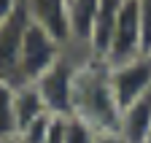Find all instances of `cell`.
<instances>
[{
    "label": "cell",
    "instance_id": "1",
    "mask_svg": "<svg viewBox=\"0 0 151 143\" xmlns=\"http://www.w3.org/2000/svg\"><path fill=\"white\" fill-rule=\"evenodd\" d=\"M73 116L84 119L94 130H119L122 111L108 84V65L81 57L73 78Z\"/></svg>",
    "mask_w": 151,
    "mask_h": 143
},
{
    "label": "cell",
    "instance_id": "2",
    "mask_svg": "<svg viewBox=\"0 0 151 143\" xmlns=\"http://www.w3.org/2000/svg\"><path fill=\"white\" fill-rule=\"evenodd\" d=\"M81 57L84 54L68 49L65 54L35 81L38 92H41V100H43L46 111L51 116H60V119L73 116V78H76V65H78Z\"/></svg>",
    "mask_w": 151,
    "mask_h": 143
},
{
    "label": "cell",
    "instance_id": "3",
    "mask_svg": "<svg viewBox=\"0 0 151 143\" xmlns=\"http://www.w3.org/2000/svg\"><path fill=\"white\" fill-rule=\"evenodd\" d=\"M68 51L60 41L49 35L41 24L30 22L22 41V57H19V81L16 84H35L46 70Z\"/></svg>",
    "mask_w": 151,
    "mask_h": 143
},
{
    "label": "cell",
    "instance_id": "4",
    "mask_svg": "<svg viewBox=\"0 0 151 143\" xmlns=\"http://www.w3.org/2000/svg\"><path fill=\"white\" fill-rule=\"evenodd\" d=\"M143 32H140V11H138V0H122L119 8V19L116 30H113V41L108 49L105 65H124L129 60L143 57Z\"/></svg>",
    "mask_w": 151,
    "mask_h": 143
},
{
    "label": "cell",
    "instance_id": "5",
    "mask_svg": "<svg viewBox=\"0 0 151 143\" xmlns=\"http://www.w3.org/2000/svg\"><path fill=\"white\" fill-rule=\"evenodd\" d=\"M108 84H111V92H113V100H116L119 111L129 108L132 103L146 97L151 92V60H148V54L129 60L124 65L108 68Z\"/></svg>",
    "mask_w": 151,
    "mask_h": 143
},
{
    "label": "cell",
    "instance_id": "6",
    "mask_svg": "<svg viewBox=\"0 0 151 143\" xmlns=\"http://www.w3.org/2000/svg\"><path fill=\"white\" fill-rule=\"evenodd\" d=\"M30 24V16L24 8V0L8 19L0 24V81H19V57H22L24 30Z\"/></svg>",
    "mask_w": 151,
    "mask_h": 143
},
{
    "label": "cell",
    "instance_id": "7",
    "mask_svg": "<svg viewBox=\"0 0 151 143\" xmlns=\"http://www.w3.org/2000/svg\"><path fill=\"white\" fill-rule=\"evenodd\" d=\"M30 22L41 24L62 46L70 49V22H68V0H24Z\"/></svg>",
    "mask_w": 151,
    "mask_h": 143
},
{
    "label": "cell",
    "instance_id": "8",
    "mask_svg": "<svg viewBox=\"0 0 151 143\" xmlns=\"http://www.w3.org/2000/svg\"><path fill=\"white\" fill-rule=\"evenodd\" d=\"M119 8H122V0H100V8H97V16H94L89 41L84 49V57H89L94 62H105L111 41H113V30H116Z\"/></svg>",
    "mask_w": 151,
    "mask_h": 143
},
{
    "label": "cell",
    "instance_id": "9",
    "mask_svg": "<svg viewBox=\"0 0 151 143\" xmlns=\"http://www.w3.org/2000/svg\"><path fill=\"white\" fill-rule=\"evenodd\" d=\"M100 0H68V22H70V49L84 54L89 32L97 16Z\"/></svg>",
    "mask_w": 151,
    "mask_h": 143
},
{
    "label": "cell",
    "instance_id": "10",
    "mask_svg": "<svg viewBox=\"0 0 151 143\" xmlns=\"http://www.w3.org/2000/svg\"><path fill=\"white\" fill-rule=\"evenodd\" d=\"M148 132H151V92L138 103H132L129 108H124L119 119V135L124 138V143H146Z\"/></svg>",
    "mask_w": 151,
    "mask_h": 143
},
{
    "label": "cell",
    "instance_id": "11",
    "mask_svg": "<svg viewBox=\"0 0 151 143\" xmlns=\"http://www.w3.org/2000/svg\"><path fill=\"white\" fill-rule=\"evenodd\" d=\"M14 108H16L19 132H22L27 124H32L35 119H41V116L49 114L35 84H16V86H14ZM49 116H51V114H49Z\"/></svg>",
    "mask_w": 151,
    "mask_h": 143
},
{
    "label": "cell",
    "instance_id": "12",
    "mask_svg": "<svg viewBox=\"0 0 151 143\" xmlns=\"http://www.w3.org/2000/svg\"><path fill=\"white\" fill-rule=\"evenodd\" d=\"M14 86L16 84H11V81H0V140L19 135L16 108H14Z\"/></svg>",
    "mask_w": 151,
    "mask_h": 143
},
{
    "label": "cell",
    "instance_id": "13",
    "mask_svg": "<svg viewBox=\"0 0 151 143\" xmlns=\"http://www.w3.org/2000/svg\"><path fill=\"white\" fill-rule=\"evenodd\" d=\"M97 130L86 124L78 116H68L65 119V143H94Z\"/></svg>",
    "mask_w": 151,
    "mask_h": 143
},
{
    "label": "cell",
    "instance_id": "14",
    "mask_svg": "<svg viewBox=\"0 0 151 143\" xmlns=\"http://www.w3.org/2000/svg\"><path fill=\"white\" fill-rule=\"evenodd\" d=\"M51 119L54 116H41V119H35L32 124H27V127L19 132V143H46V135H49V127H51Z\"/></svg>",
    "mask_w": 151,
    "mask_h": 143
},
{
    "label": "cell",
    "instance_id": "15",
    "mask_svg": "<svg viewBox=\"0 0 151 143\" xmlns=\"http://www.w3.org/2000/svg\"><path fill=\"white\" fill-rule=\"evenodd\" d=\"M140 11V32H143V51L151 49V0H138Z\"/></svg>",
    "mask_w": 151,
    "mask_h": 143
},
{
    "label": "cell",
    "instance_id": "16",
    "mask_svg": "<svg viewBox=\"0 0 151 143\" xmlns=\"http://www.w3.org/2000/svg\"><path fill=\"white\" fill-rule=\"evenodd\" d=\"M46 143H65V119H60V116L51 119V127H49Z\"/></svg>",
    "mask_w": 151,
    "mask_h": 143
},
{
    "label": "cell",
    "instance_id": "17",
    "mask_svg": "<svg viewBox=\"0 0 151 143\" xmlns=\"http://www.w3.org/2000/svg\"><path fill=\"white\" fill-rule=\"evenodd\" d=\"M94 143H124V138L119 135V130H100L94 135Z\"/></svg>",
    "mask_w": 151,
    "mask_h": 143
},
{
    "label": "cell",
    "instance_id": "18",
    "mask_svg": "<svg viewBox=\"0 0 151 143\" xmlns=\"http://www.w3.org/2000/svg\"><path fill=\"white\" fill-rule=\"evenodd\" d=\"M19 6H22V0H0V24H3Z\"/></svg>",
    "mask_w": 151,
    "mask_h": 143
},
{
    "label": "cell",
    "instance_id": "19",
    "mask_svg": "<svg viewBox=\"0 0 151 143\" xmlns=\"http://www.w3.org/2000/svg\"><path fill=\"white\" fill-rule=\"evenodd\" d=\"M0 143H19V138H6V140H0Z\"/></svg>",
    "mask_w": 151,
    "mask_h": 143
},
{
    "label": "cell",
    "instance_id": "20",
    "mask_svg": "<svg viewBox=\"0 0 151 143\" xmlns=\"http://www.w3.org/2000/svg\"><path fill=\"white\" fill-rule=\"evenodd\" d=\"M146 143H151V132H148V138H146Z\"/></svg>",
    "mask_w": 151,
    "mask_h": 143
},
{
    "label": "cell",
    "instance_id": "21",
    "mask_svg": "<svg viewBox=\"0 0 151 143\" xmlns=\"http://www.w3.org/2000/svg\"><path fill=\"white\" fill-rule=\"evenodd\" d=\"M146 54H148V60H151V49H148V51H146Z\"/></svg>",
    "mask_w": 151,
    "mask_h": 143
}]
</instances>
